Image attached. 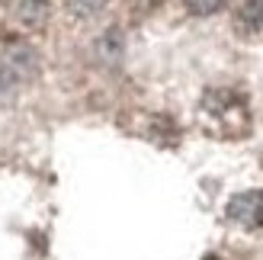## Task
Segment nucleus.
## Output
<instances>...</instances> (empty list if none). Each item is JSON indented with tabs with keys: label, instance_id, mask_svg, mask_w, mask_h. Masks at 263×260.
<instances>
[{
	"label": "nucleus",
	"instance_id": "nucleus-1",
	"mask_svg": "<svg viewBox=\"0 0 263 260\" xmlns=\"http://www.w3.org/2000/svg\"><path fill=\"white\" fill-rule=\"evenodd\" d=\"M199 122L218 138H238L251 128V103L234 87H209L199 100Z\"/></svg>",
	"mask_w": 263,
	"mask_h": 260
},
{
	"label": "nucleus",
	"instance_id": "nucleus-2",
	"mask_svg": "<svg viewBox=\"0 0 263 260\" xmlns=\"http://www.w3.org/2000/svg\"><path fill=\"white\" fill-rule=\"evenodd\" d=\"M0 68L16 77L20 87H26V84H32L39 77V71H42V55L35 51L32 42L10 35V39L0 42Z\"/></svg>",
	"mask_w": 263,
	"mask_h": 260
},
{
	"label": "nucleus",
	"instance_id": "nucleus-3",
	"mask_svg": "<svg viewBox=\"0 0 263 260\" xmlns=\"http://www.w3.org/2000/svg\"><path fill=\"white\" fill-rule=\"evenodd\" d=\"M225 218L238 228H260L263 225V190H244L234 193L225 206Z\"/></svg>",
	"mask_w": 263,
	"mask_h": 260
},
{
	"label": "nucleus",
	"instance_id": "nucleus-4",
	"mask_svg": "<svg viewBox=\"0 0 263 260\" xmlns=\"http://www.w3.org/2000/svg\"><path fill=\"white\" fill-rule=\"evenodd\" d=\"M10 13L23 29H45L51 23V0H13L10 4Z\"/></svg>",
	"mask_w": 263,
	"mask_h": 260
},
{
	"label": "nucleus",
	"instance_id": "nucleus-5",
	"mask_svg": "<svg viewBox=\"0 0 263 260\" xmlns=\"http://www.w3.org/2000/svg\"><path fill=\"white\" fill-rule=\"evenodd\" d=\"M93 55H97V61L103 64V68H116V64L122 61V55H125V35H122L119 26H109V29L97 39V42H93Z\"/></svg>",
	"mask_w": 263,
	"mask_h": 260
},
{
	"label": "nucleus",
	"instance_id": "nucleus-6",
	"mask_svg": "<svg viewBox=\"0 0 263 260\" xmlns=\"http://www.w3.org/2000/svg\"><path fill=\"white\" fill-rule=\"evenodd\" d=\"M234 32L244 39L263 35V0H244L234 10Z\"/></svg>",
	"mask_w": 263,
	"mask_h": 260
},
{
	"label": "nucleus",
	"instance_id": "nucleus-7",
	"mask_svg": "<svg viewBox=\"0 0 263 260\" xmlns=\"http://www.w3.org/2000/svg\"><path fill=\"white\" fill-rule=\"evenodd\" d=\"M106 4L109 0H64V7H68L74 20H93L106 10Z\"/></svg>",
	"mask_w": 263,
	"mask_h": 260
},
{
	"label": "nucleus",
	"instance_id": "nucleus-8",
	"mask_svg": "<svg viewBox=\"0 0 263 260\" xmlns=\"http://www.w3.org/2000/svg\"><path fill=\"white\" fill-rule=\"evenodd\" d=\"M183 7H186V13H193V16H212V13L228 7V0H183Z\"/></svg>",
	"mask_w": 263,
	"mask_h": 260
},
{
	"label": "nucleus",
	"instance_id": "nucleus-9",
	"mask_svg": "<svg viewBox=\"0 0 263 260\" xmlns=\"http://www.w3.org/2000/svg\"><path fill=\"white\" fill-rule=\"evenodd\" d=\"M20 90H23V87L16 84V77H13L10 71L0 68V106H10V103H16Z\"/></svg>",
	"mask_w": 263,
	"mask_h": 260
},
{
	"label": "nucleus",
	"instance_id": "nucleus-10",
	"mask_svg": "<svg viewBox=\"0 0 263 260\" xmlns=\"http://www.w3.org/2000/svg\"><path fill=\"white\" fill-rule=\"evenodd\" d=\"M132 13H138V16H144V13H154L157 7L164 4V0H125Z\"/></svg>",
	"mask_w": 263,
	"mask_h": 260
}]
</instances>
